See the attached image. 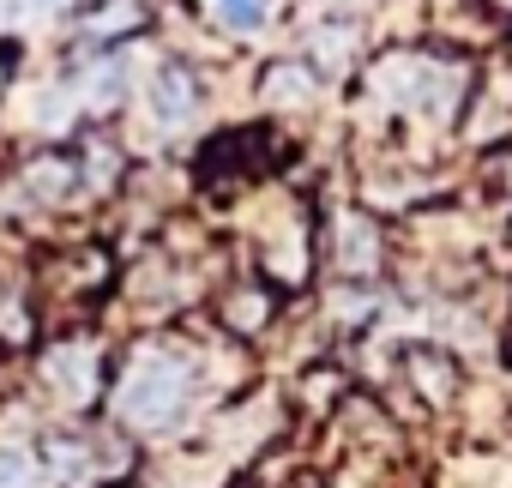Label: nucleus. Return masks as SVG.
Here are the masks:
<instances>
[{
    "mask_svg": "<svg viewBox=\"0 0 512 488\" xmlns=\"http://www.w3.org/2000/svg\"><path fill=\"white\" fill-rule=\"evenodd\" d=\"M73 7L79 0H0V13H7L13 25H25V19H73Z\"/></svg>",
    "mask_w": 512,
    "mask_h": 488,
    "instance_id": "14",
    "label": "nucleus"
},
{
    "mask_svg": "<svg viewBox=\"0 0 512 488\" xmlns=\"http://www.w3.org/2000/svg\"><path fill=\"white\" fill-rule=\"evenodd\" d=\"M500 181L512 187V145H506V157H500Z\"/></svg>",
    "mask_w": 512,
    "mask_h": 488,
    "instance_id": "17",
    "label": "nucleus"
},
{
    "mask_svg": "<svg viewBox=\"0 0 512 488\" xmlns=\"http://www.w3.org/2000/svg\"><path fill=\"white\" fill-rule=\"evenodd\" d=\"M296 55H302V61L338 91V85H350V79L362 73V61L374 55V25H368V13L320 7V13L302 19V31H296Z\"/></svg>",
    "mask_w": 512,
    "mask_h": 488,
    "instance_id": "5",
    "label": "nucleus"
},
{
    "mask_svg": "<svg viewBox=\"0 0 512 488\" xmlns=\"http://www.w3.org/2000/svg\"><path fill=\"white\" fill-rule=\"evenodd\" d=\"M199 13H205V25H211L217 37H229V43H260V37L278 25L284 0H199Z\"/></svg>",
    "mask_w": 512,
    "mask_h": 488,
    "instance_id": "10",
    "label": "nucleus"
},
{
    "mask_svg": "<svg viewBox=\"0 0 512 488\" xmlns=\"http://www.w3.org/2000/svg\"><path fill=\"white\" fill-rule=\"evenodd\" d=\"M139 103H145V121L157 139H187L205 109H211V79H205V61L199 55H181L169 49L145 79H139Z\"/></svg>",
    "mask_w": 512,
    "mask_h": 488,
    "instance_id": "3",
    "label": "nucleus"
},
{
    "mask_svg": "<svg viewBox=\"0 0 512 488\" xmlns=\"http://www.w3.org/2000/svg\"><path fill=\"white\" fill-rule=\"evenodd\" d=\"M253 97H260V109H266L272 121H284V115H314V109L332 97V85L290 49V55H272V61L260 67V79H253Z\"/></svg>",
    "mask_w": 512,
    "mask_h": 488,
    "instance_id": "9",
    "label": "nucleus"
},
{
    "mask_svg": "<svg viewBox=\"0 0 512 488\" xmlns=\"http://www.w3.org/2000/svg\"><path fill=\"white\" fill-rule=\"evenodd\" d=\"M25 61H31V37L19 25H7V31H0V91L25 85Z\"/></svg>",
    "mask_w": 512,
    "mask_h": 488,
    "instance_id": "13",
    "label": "nucleus"
},
{
    "mask_svg": "<svg viewBox=\"0 0 512 488\" xmlns=\"http://www.w3.org/2000/svg\"><path fill=\"white\" fill-rule=\"evenodd\" d=\"M320 260L338 272V284H380L392 266L386 217L368 205H332L320 223Z\"/></svg>",
    "mask_w": 512,
    "mask_h": 488,
    "instance_id": "4",
    "label": "nucleus"
},
{
    "mask_svg": "<svg viewBox=\"0 0 512 488\" xmlns=\"http://www.w3.org/2000/svg\"><path fill=\"white\" fill-rule=\"evenodd\" d=\"M458 139H464V151H506L512 145V67L500 55L482 61L476 91L458 115Z\"/></svg>",
    "mask_w": 512,
    "mask_h": 488,
    "instance_id": "7",
    "label": "nucleus"
},
{
    "mask_svg": "<svg viewBox=\"0 0 512 488\" xmlns=\"http://www.w3.org/2000/svg\"><path fill=\"white\" fill-rule=\"evenodd\" d=\"M199 392H205V356L181 338H145L121 362L109 386V410L133 440H163L193 416Z\"/></svg>",
    "mask_w": 512,
    "mask_h": 488,
    "instance_id": "2",
    "label": "nucleus"
},
{
    "mask_svg": "<svg viewBox=\"0 0 512 488\" xmlns=\"http://www.w3.org/2000/svg\"><path fill=\"white\" fill-rule=\"evenodd\" d=\"M404 368H410V380L422 386V398H428V404H452V398L464 392L458 362H452L446 350H434V344H410V350H404Z\"/></svg>",
    "mask_w": 512,
    "mask_h": 488,
    "instance_id": "12",
    "label": "nucleus"
},
{
    "mask_svg": "<svg viewBox=\"0 0 512 488\" xmlns=\"http://www.w3.org/2000/svg\"><path fill=\"white\" fill-rule=\"evenodd\" d=\"M476 73L482 61L452 37H392L374 43V55L350 79V115L362 133H386V139L398 133L452 139L476 91Z\"/></svg>",
    "mask_w": 512,
    "mask_h": 488,
    "instance_id": "1",
    "label": "nucleus"
},
{
    "mask_svg": "<svg viewBox=\"0 0 512 488\" xmlns=\"http://www.w3.org/2000/svg\"><path fill=\"white\" fill-rule=\"evenodd\" d=\"M500 61L512 67V25H506V37H500Z\"/></svg>",
    "mask_w": 512,
    "mask_h": 488,
    "instance_id": "16",
    "label": "nucleus"
},
{
    "mask_svg": "<svg viewBox=\"0 0 512 488\" xmlns=\"http://www.w3.org/2000/svg\"><path fill=\"white\" fill-rule=\"evenodd\" d=\"M13 187L31 211H61L73 199H85V175H79V151L73 139L67 145H31L19 163H13Z\"/></svg>",
    "mask_w": 512,
    "mask_h": 488,
    "instance_id": "8",
    "label": "nucleus"
},
{
    "mask_svg": "<svg viewBox=\"0 0 512 488\" xmlns=\"http://www.w3.org/2000/svg\"><path fill=\"white\" fill-rule=\"evenodd\" d=\"M320 7H338V13H362L368 0H320Z\"/></svg>",
    "mask_w": 512,
    "mask_h": 488,
    "instance_id": "15",
    "label": "nucleus"
},
{
    "mask_svg": "<svg viewBox=\"0 0 512 488\" xmlns=\"http://www.w3.org/2000/svg\"><path fill=\"white\" fill-rule=\"evenodd\" d=\"M43 392L67 416H91L109 392V356L91 332H61L43 350Z\"/></svg>",
    "mask_w": 512,
    "mask_h": 488,
    "instance_id": "6",
    "label": "nucleus"
},
{
    "mask_svg": "<svg viewBox=\"0 0 512 488\" xmlns=\"http://www.w3.org/2000/svg\"><path fill=\"white\" fill-rule=\"evenodd\" d=\"M217 320H223L235 338H260V332L278 320V290H272L266 278H241V284H229V290H223Z\"/></svg>",
    "mask_w": 512,
    "mask_h": 488,
    "instance_id": "11",
    "label": "nucleus"
}]
</instances>
